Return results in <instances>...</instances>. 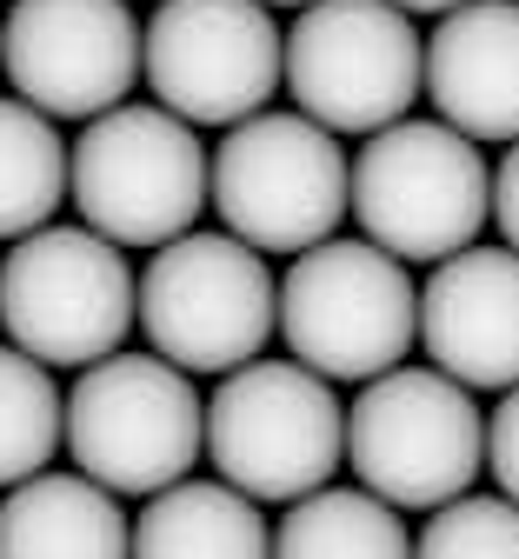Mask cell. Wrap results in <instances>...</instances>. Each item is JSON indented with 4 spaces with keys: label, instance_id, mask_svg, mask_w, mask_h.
<instances>
[{
    "label": "cell",
    "instance_id": "24",
    "mask_svg": "<svg viewBox=\"0 0 519 559\" xmlns=\"http://www.w3.org/2000/svg\"><path fill=\"white\" fill-rule=\"evenodd\" d=\"M260 8L273 14V8H314V0H260Z\"/></svg>",
    "mask_w": 519,
    "mask_h": 559
},
{
    "label": "cell",
    "instance_id": "8",
    "mask_svg": "<svg viewBox=\"0 0 519 559\" xmlns=\"http://www.w3.org/2000/svg\"><path fill=\"white\" fill-rule=\"evenodd\" d=\"M273 266L234 234H180L133 280V326L154 360L193 373H234L273 340Z\"/></svg>",
    "mask_w": 519,
    "mask_h": 559
},
{
    "label": "cell",
    "instance_id": "17",
    "mask_svg": "<svg viewBox=\"0 0 519 559\" xmlns=\"http://www.w3.org/2000/svg\"><path fill=\"white\" fill-rule=\"evenodd\" d=\"M273 559H413V533L359 486H320L273 526Z\"/></svg>",
    "mask_w": 519,
    "mask_h": 559
},
{
    "label": "cell",
    "instance_id": "15",
    "mask_svg": "<svg viewBox=\"0 0 519 559\" xmlns=\"http://www.w3.org/2000/svg\"><path fill=\"white\" fill-rule=\"evenodd\" d=\"M133 520L81 473H34L0 500V559H127Z\"/></svg>",
    "mask_w": 519,
    "mask_h": 559
},
{
    "label": "cell",
    "instance_id": "4",
    "mask_svg": "<svg viewBox=\"0 0 519 559\" xmlns=\"http://www.w3.org/2000/svg\"><path fill=\"white\" fill-rule=\"evenodd\" d=\"M273 326L293 346V367L333 380H380L420 340V287L413 273L366 247V240H320L286 266L273 287Z\"/></svg>",
    "mask_w": 519,
    "mask_h": 559
},
{
    "label": "cell",
    "instance_id": "21",
    "mask_svg": "<svg viewBox=\"0 0 519 559\" xmlns=\"http://www.w3.org/2000/svg\"><path fill=\"white\" fill-rule=\"evenodd\" d=\"M486 473L499 486V500L519 507V386L499 393V406L486 419Z\"/></svg>",
    "mask_w": 519,
    "mask_h": 559
},
{
    "label": "cell",
    "instance_id": "19",
    "mask_svg": "<svg viewBox=\"0 0 519 559\" xmlns=\"http://www.w3.org/2000/svg\"><path fill=\"white\" fill-rule=\"evenodd\" d=\"M60 447V386L47 367L0 346V486L47 473Z\"/></svg>",
    "mask_w": 519,
    "mask_h": 559
},
{
    "label": "cell",
    "instance_id": "6",
    "mask_svg": "<svg viewBox=\"0 0 519 559\" xmlns=\"http://www.w3.org/2000/svg\"><path fill=\"white\" fill-rule=\"evenodd\" d=\"M67 200L107 247L161 253L207 214V147L167 107L120 100L67 147Z\"/></svg>",
    "mask_w": 519,
    "mask_h": 559
},
{
    "label": "cell",
    "instance_id": "10",
    "mask_svg": "<svg viewBox=\"0 0 519 559\" xmlns=\"http://www.w3.org/2000/svg\"><path fill=\"white\" fill-rule=\"evenodd\" d=\"M0 326L34 367H101L133 333V273L87 227H40L0 260Z\"/></svg>",
    "mask_w": 519,
    "mask_h": 559
},
{
    "label": "cell",
    "instance_id": "11",
    "mask_svg": "<svg viewBox=\"0 0 519 559\" xmlns=\"http://www.w3.org/2000/svg\"><path fill=\"white\" fill-rule=\"evenodd\" d=\"M140 74L187 127H240L280 87V27L260 0H161L140 27Z\"/></svg>",
    "mask_w": 519,
    "mask_h": 559
},
{
    "label": "cell",
    "instance_id": "20",
    "mask_svg": "<svg viewBox=\"0 0 519 559\" xmlns=\"http://www.w3.org/2000/svg\"><path fill=\"white\" fill-rule=\"evenodd\" d=\"M413 559H519V507H506L499 493L439 507L413 539Z\"/></svg>",
    "mask_w": 519,
    "mask_h": 559
},
{
    "label": "cell",
    "instance_id": "3",
    "mask_svg": "<svg viewBox=\"0 0 519 559\" xmlns=\"http://www.w3.org/2000/svg\"><path fill=\"white\" fill-rule=\"evenodd\" d=\"M60 440L81 479H94L101 493L154 500L207 453V400L180 367L154 354H107L73 380L60 406Z\"/></svg>",
    "mask_w": 519,
    "mask_h": 559
},
{
    "label": "cell",
    "instance_id": "1",
    "mask_svg": "<svg viewBox=\"0 0 519 559\" xmlns=\"http://www.w3.org/2000/svg\"><path fill=\"white\" fill-rule=\"evenodd\" d=\"M346 466L380 507L439 513L467 500L486 466V413L447 373L393 367L346 406Z\"/></svg>",
    "mask_w": 519,
    "mask_h": 559
},
{
    "label": "cell",
    "instance_id": "5",
    "mask_svg": "<svg viewBox=\"0 0 519 559\" xmlns=\"http://www.w3.org/2000/svg\"><path fill=\"white\" fill-rule=\"evenodd\" d=\"M207 460L220 466V486L247 493L253 507H293L333 486L346 460V406L307 367L247 360L220 373L207 400Z\"/></svg>",
    "mask_w": 519,
    "mask_h": 559
},
{
    "label": "cell",
    "instance_id": "12",
    "mask_svg": "<svg viewBox=\"0 0 519 559\" xmlns=\"http://www.w3.org/2000/svg\"><path fill=\"white\" fill-rule=\"evenodd\" d=\"M0 67L47 120H101L140 81V21L127 0H14Z\"/></svg>",
    "mask_w": 519,
    "mask_h": 559
},
{
    "label": "cell",
    "instance_id": "7",
    "mask_svg": "<svg viewBox=\"0 0 519 559\" xmlns=\"http://www.w3.org/2000/svg\"><path fill=\"white\" fill-rule=\"evenodd\" d=\"M207 206L253 253H314L346 221V154L300 114H253L207 154Z\"/></svg>",
    "mask_w": 519,
    "mask_h": 559
},
{
    "label": "cell",
    "instance_id": "18",
    "mask_svg": "<svg viewBox=\"0 0 519 559\" xmlns=\"http://www.w3.org/2000/svg\"><path fill=\"white\" fill-rule=\"evenodd\" d=\"M60 200H67L60 127L27 100H0V240H27L54 227Z\"/></svg>",
    "mask_w": 519,
    "mask_h": 559
},
{
    "label": "cell",
    "instance_id": "2",
    "mask_svg": "<svg viewBox=\"0 0 519 559\" xmlns=\"http://www.w3.org/2000/svg\"><path fill=\"white\" fill-rule=\"evenodd\" d=\"M346 214L359 240L406 260H453L493 214V174L473 140L439 120H400L346 160Z\"/></svg>",
    "mask_w": 519,
    "mask_h": 559
},
{
    "label": "cell",
    "instance_id": "13",
    "mask_svg": "<svg viewBox=\"0 0 519 559\" xmlns=\"http://www.w3.org/2000/svg\"><path fill=\"white\" fill-rule=\"evenodd\" d=\"M420 346L467 393L519 386V253L467 247L420 287Z\"/></svg>",
    "mask_w": 519,
    "mask_h": 559
},
{
    "label": "cell",
    "instance_id": "16",
    "mask_svg": "<svg viewBox=\"0 0 519 559\" xmlns=\"http://www.w3.org/2000/svg\"><path fill=\"white\" fill-rule=\"evenodd\" d=\"M127 559H273V526L234 486L180 479L146 500L127 533Z\"/></svg>",
    "mask_w": 519,
    "mask_h": 559
},
{
    "label": "cell",
    "instance_id": "25",
    "mask_svg": "<svg viewBox=\"0 0 519 559\" xmlns=\"http://www.w3.org/2000/svg\"><path fill=\"white\" fill-rule=\"evenodd\" d=\"M512 8H519V0H512Z\"/></svg>",
    "mask_w": 519,
    "mask_h": 559
},
{
    "label": "cell",
    "instance_id": "22",
    "mask_svg": "<svg viewBox=\"0 0 519 559\" xmlns=\"http://www.w3.org/2000/svg\"><path fill=\"white\" fill-rule=\"evenodd\" d=\"M493 221L506 234V253H519V140H512V154L493 174Z\"/></svg>",
    "mask_w": 519,
    "mask_h": 559
},
{
    "label": "cell",
    "instance_id": "23",
    "mask_svg": "<svg viewBox=\"0 0 519 559\" xmlns=\"http://www.w3.org/2000/svg\"><path fill=\"white\" fill-rule=\"evenodd\" d=\"M387 8H400L413 21V14H453V8H467V0H387Z\"/></svg>",
    "mask_w": 519,
    "mask_h": 559
},
{
    "label": "cell",
    "instance_id": "9",
    "mask_svg": "<svg viewBox=\"0 0 519 559\" xmlns=\"http://www.w3.org/2000/svg\"><path fill=\"white\" fill-rule=\"evenodd\" d=\"M280 81L300 120L340 133H387L420 100V27L387 0H314L280 34Z\"/></svg>",
    "mask_w": 519,
    "mask_h": 559
},
{
    "label": "cell",
    "instance_id": "14",
    "mask_svg": "<svg viewBox=\"0 0 519 559\" xmlns=\"http://www.w3.org/2000/svg\"><path fill=\"white\" fill-rule=\"evenodd\" d=\"M420 94L460 140H519V8L467 0L420 40Z\"/></svg>",
    "mask_w": 519,
    "mask_h": 559
}]
</instances>
